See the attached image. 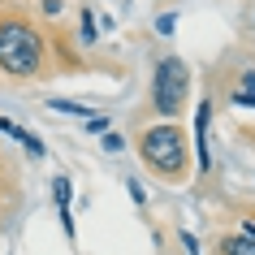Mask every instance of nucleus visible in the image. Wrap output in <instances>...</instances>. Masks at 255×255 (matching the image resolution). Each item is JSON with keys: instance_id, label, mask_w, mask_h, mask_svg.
Instances as JSON below:
<instances>
[{"instance_id": "obj_1", "label": "nucleus", "mask_w": 255, "mask_h": 255, "mask_svg": "<svg viewBox=\"0 0 255 255\" xmlns=\"http://www.w3.org/2000/svg\"><path fill=\"white\" fill-rule=\"evenodd\" d=\"M138 160L147 164L160 182L182 186L190 177V143L182 134V126L177 121H160V126L143 130L138 134Z\"/></svg>"}, {"instance_id": "obj_2", "label": "nucleus", "mask_w": 255, "mask_h": 255, "mask_svg": "<svg viewBox=\"0 0 255 255\" xmlns=\"http://www.w3.org/2000/svg\"><path fill=\"white\" fill-rule=\"evenodd\" d=\"M0 69L9 78H43V35L35 22L0 13Z\"/></svg>"}, {"instance_id": "obj_3", "label": "nucleus", "mask_w": 255, "mask_h": 255, "mask_svg": "<svg viewBox=\"0 0 255 255\" xmlns=\"http://www.w3.org/2000/svg\"><path fill=\"white\" fill-rule=\"evenodd\" d=\"M186 95H190V65L182 56L156 61V74H151V108H156L164 121H173L177 113L186 108Z\"/></svg>"}, {"instance_id": "obj_4", "label": "nucleus", "mask_w": 255, "mask_h": 255, "mask_svg": "<svg viewBox=\"0 0 255 255\" xmlns=\"http://www.w3.org/2000/svg\"><path fill=\"white\" fill-rule=\"evenodd\" d=\"M208 126H212V104L203 100L195 113V147H199V173L212 169V147H208Z\"/></svg>"}, {"instance_id": "obj_5", "label": "nucleus", "mask_w": 255, "mask_h": 255, "mask_svg": "<svg viewBox=\"0 0 255 255\" xmlns=\"http://www.w3.org/2000/svg\"><path fill=\"white\" fill-rule=\"evenodd\" d=\"M216 255H255V238H247V234H225V238L216 242Z\"/></svg>"}, {"instance_id": "obj_6", "label": "nucleus", "mask_w": 255, "mask_h": 255, "mask_svg": "<svg viewBox=\"0 0 255 255\" xmlns=\"http://www.w3.org/2000/svg\"><path fill=\"white\" fill-rule=\"evenodd\" d=\"M229 100H234L238 108H255V69H247V74H242V82L229 91Z\"/></svg>"}, {"instance_id": "obj_7", "label": "nucleus", "mask_w": 255, "mask_h": 255, "mask_svg": "<svg viewBox=\"0 0 255 255\" xmlns=\"http://www.w3.org/2000/svg\"><path fill=\"white\" fill-rule=\"evenodd\" d=\"M52 199H56V212L69 208V199H74V177H69V173H56L52 177Z\"/></svg>"}, {"instance_id": "obj_8", "label": "nucleus", "mask_w": 255, "mask_h": 255, "mask_svg": "<svg viewBox=\"0 0 255 255\" xmlns=\"http://www.w3.org/2000/svg\"><path fill=\"white\" fill-rule=\"evenodd\" d=\"M48 108H56V113H69V117H95V108L78 104V100H52Z\"/></svg>"}, {"instance_id": "obj_9", "label": "nucleus", "mask_w": 255, "mask_h": 255, "mask_svg": "<svg viewBox=\"0 0 255 255\" xmlns=\"http://www.w3.org/2000/svg\"><path fill=\"white\" fill-rule=\"evenodd\" d=\"M17 143H22V147H26L30 156H35V160H43V156H48V147H43V143H39L35 134H30V130H22V138H17Z\"/></svg>"}, {"instance_id": "obj_10", "label": "nucleus", "mask_w": 255, "mask_h": 255, "mask_svg": "<svg viewBox=\"0 0 255 255\" xmlns=\"http://www.w3.org/2000/svg\"><path fill=\"white\" fill-rule=\"evenodd\" d=\"M126 190H130V199H134L138 208H147V190L138 186V177H126Z\"/></svg>"}, {"instance_id": "obj_11", "label": "nucleus", "mask_w": 255, "mask_h": 255, "mask_svg": "<svg viewBox=\"0 0 255 255\" xmlns=\"http://www.w3.org/2000/svg\"><path fill=\"white\" fill-rule=\"evenodd\" d=\"M100 147H104V151H113V156H117V151H121V147H126V138H121V134H117V130H108V134H104V138H100Z\"/></svg>"}, {"instance_id": "obj_12", "label": "nucleus", "mask_w": 255, "mask_h": 255, "mask_svg": "<svg viewBox=\"0 0 255 255\" xmlns=\"http://www.w3.org/2000/svg\"><path fill=\"white\" fill-rule=\"evenodd\" d=\"M82 43H95V13H82Z\"/></svg>"}, {"instance_id": "obj_13", "label": "nucleus", "mask_w": 255, "mask_h": 255, "mask_svg": "<svg viewBox=\"0 0 255 255\" xmlns=\"http://www.w3.org/2000/svg\"><path fill=\"white\" fill-rule=\"evenodd\" d=\"M87 130H91V134H108V117H100V113L87 117Z\"/></svg>"}, {"instance_id": "obj_14", "label": "nucleus", "mask_w": 255, "mask_h": 255, "mask_svg": "<svg viewBox=\"0 0 255 255\" xmlns=\"http://www.w3.org/2000/svg\"><path fill=\"white\" fill-rule=\"evenodd\" d=\"M173 26H177L173 13H160V17H156V30H160V35H173Z\"/></svg>"}, {"instance_id": "obj_15", "label": "nucleus", "mask_w": 255, "mask_h": 255, "mask_svg": "<svg viewBox=\"0 0 255 255\" xmlns=\"http://www.w3.org/2000/svg\"><path fill=\"white\" fill-rule=\"evenodd\" d=\"M61 225H65V238L69 242H78V234H74V212H69V208H61Z\"/></svg>"}, {"instance_id": "obj_16", "label": "nucleus", "mask_w": 255, "mask_h": 255, "mask_svg": "<svg viewBox=\"0 0 255 255\" xmlns=\"http://www.w3.org/2000/svg\"><path fill=\"white\" fill-rule=\"evenodd\" d=\"M182 247H186L190 255H199V238H195V234H190V229H182Z\"/></svg>"}, {"instance_id": "obj_17", "label": "nucleus", "mask_w": 255, "mask_h": 255, "mask_svg": "<svg viewBox=\"0 0 255 255\" xmlns=\"http://www.w3.org/2000/svg\"><path fill=\"white\" fill-rule=\"evenodd\" d=\"M61 9H65L61 0H43V13H48V17H56V13H61Z\"/></svg>"}]
</instances>
